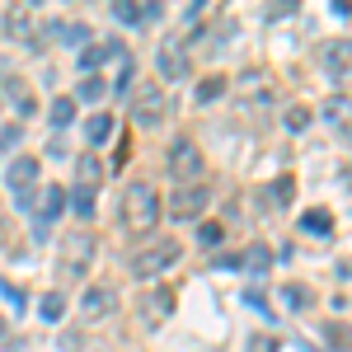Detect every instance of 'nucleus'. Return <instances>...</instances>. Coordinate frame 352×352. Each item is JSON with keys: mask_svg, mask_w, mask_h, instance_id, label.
Instances as JSON below:
<instances>
[{"mask_svg": "<svg viewBox=\"0 0 352 352\" xmlns=\"http://www.w3.org/2000/svg\"><path fill=\"white\" fill-rule=\"evenodd\" d=\"M118 221L127 226V230H155V221H160V192L151 188V184H132V188L122 192V207H118Z\"/></svg>", "mask_w": 352, "mask_h": 352, "instance_id": "nucleus-1", "label": "nucleus"}, {"mask_svg": "<svg viewBox=\"0 0 352 352\" xmlns=\"http://www.w3.org/2000/svg\"><path fill=\"white\" fill-rule=\"evenodd\" d=\"M179 240H169V235H155V240L146 244V249H136L132 254V277L136 282H151V277H160L169 263H179Z\"/></svg>", "mask_w": 352, "mask_h": 352, "instance_id": "nucleus-2", "label": "nucleus"}, {"mask_svg": "<svg viewBox=\"0 0 352 352\" xmlns=\"http://www.w3.org/2000/svg\"><path fill=\"white\" fill-rule=\"evenodd\" d=\"M127 118H132L136 127H160L164 118H169V94H164L155 80H146V85L132 94V109H127Z\"/></svg>", "mask_w": 352, "mask_h": 352, "instance_id": "nucleus-3", "label": "nucleus"}, {"mask_svg": "<svg viewBox=\"0 0 352 352\" xmlns=\"http://www.w3.org/2000/svg\"><path fill=\"white\" fill-rule=\"evenodd\" d=\"M89 258H94V235H89V230H76V235L61 240V263H56V268L66 272V277H85Z\"/></svg>", "mask_w": 352, "mask_h": 352, "instance_id": "nucleus-4", "label": "nucleus"}, {"mask_svg": "<svg viewBox=\"0 0 352 352\" xmlns=\"http://www.w3.org/2000/svg\"><path fill=\"white\" fill-rule=\"evenodd\" d=\"M5 38L10 43H28V47H43V28H38V14L28 5H10L5 10Z\"/></svg>", "mask_w": 352, "mask_h": 352, "instance_id": "nucleus-5", "label": "nucleus"}, {"mask_svg": "<svg viewBox=\"0 0 352 352\" xmlns=\"http://www.w3.org/2000/svg\"><path fill=\"white\" fill-rule=\"evenodd\" d=\"M207 202H212V192L202 188V184H179V192H169V217L192 221V217L207 212Z\"/></svg>", "mask_w": 352, "mask_h": 352, "instance_id": "nucleus-6", "label": "nucleus"}, {"mask_svg": "<svg viewBox=\"0 0 352 352\" xmlns=\"http://www.w3.org/2000/svg\"><path fill=\"white\" fill-rule=\"evenodd\" d=\"M5 188L14 192V197L38 192V155H14V160L5 164Z\"/></svg>", "mask_w": 352, "mask_h": 352, "instance_id": "nucleus-7", "label": "nucleus"}, {"mask_svg": "<svg viewBox=\"0 0 352 352\" xmlns=\"http://www.w3.org/2000/svg\"><path fill=\"white\" fill-rule=\"evenodd\" d=\"M169 174H174L179 184H188V179H197V174H202V151L192 146L188 136H179V141L169 146Z\"/></svg>", "mask_w": 352, "mask_h": 352, "instance_id": "nucleus-8", "label": "nucleus"}, {"mask_svg": "<svg viewBox=\"0 0 352 352\" xmlns=\"http://www.w3.org/2000/svg\"><path fill=\"white\" fill-rule=\"evenodd\" d=\"M38 197H43V207L33 212V240L43 244L47 235H52V226H56V217H61V207H66V188H43Z\"/></svg>", "mask_w": 352, "mask_h": 352, "instance_id": "nucleus-9", "label": "nucleus"}, {"mask_svg": "<svg viewBox=\"0 0 352 352\" xmlns=\"http://www.w3.org/2000/svg\"><path fill=\"white\" fill-rule=\"evenodd\" d=\"M113 305H118V287L113 282H94L80 296V320H109Z\"/></svg>", "mask_w": 352, "mask_h": 352, "instance_id": "nucleus-10", "label": "nucleus"}, {"mask_svg": "<svg viewBox=\"0 0 352 352\" xmlns=\"http://www.w3.org/2000/svg\"><path fill=\"white\" fill-rule=\"evenodd\" d=\"M155 71H160L164 80H188V52H184L179 38H164L160 47H155Z\"/></svg>", "mask_w": 352, "mask_h": 352, "instance_id": "nucleus-11", "label": "nucleus"}, {"mask_svg": "<svg viewBox=\"0 0 352 352\" xmlns=\"http://www.w3.org/2000/svg\"><path fill=\"white\" fill-rule=\"evenodd\" d=\"M169 310H174V292H169V287L146 292V296H141V324H146V329H160L164 320H169Z\"/></svg>", "mask_w": 352, "mask_h": 352, "instance_id": "nucleus-12", "label": "nucleus"}, {"mask_svg": "<svg viewBox=\"0 0 352 352\" xmlns=\"http://www.w3.org/2000/svg\"><path fill=\"white\" fill-rule=\"evenodd\" d=\"M324 71L338 85H352V38H338L324 47Z\"/></svg>", "mask_w": 352, "mask_h": 352, "instance_id": "nucleus-13", "label": "nucleus"}, {"mask_svg": "<svg viewBox=\"0 0 352 352\" xmlns=\"http://www.w3.org/2000/svg\"><path fill=\"white\" fill-rule=\"evenodd\" d=\"M164 10L160 5H146V0H118L113 5V19L118 24H151V19H160Z\"/></svg>", "mask_w": 352, "mask_h": 352, "instance_id": "nucleus-14", "label": "nucleus"}, {"mask_svg": "<svg viewBox=\"0 0 352 352\" xmlns=\"http://www.w3.org/2000/svg\"><path fill=\"white\" fill-rule=\"evenodd\" d=\"M47 33H56L66 47H80V52L89 47V24H85V19H56Z\"/></svg>", "mask_w": 352, "mask_h": 352, "instance_id": "nucleus-15", "label": "nucleus"}, {"mask_svg": "<svg viewBox=\"0 0 352 352\" xmlns=\"http://www.w3.org/2000/svg\"><path fill=\"white\" fill-rule=\"evenodd\" d=\"M104 184V164H99V155H76V188L94 192Z\"/></svg>", "mask_w": 352, "mask_h": 352, "instance_id": "nucleus-16", "label": "nucleus"}, {"mask_svg": "<svg viewBox=\"0 0 352 352\" xmlns=\"http://www.w3.org/2000/svg\"><path fill=\"white\" fill-rule=\"evenodd\" d=\"M113 56H118V61H122V43H89V47H85L80 52V66L85 71H94V66H99V61H113Z\"/></svg>", "mask_w": 352, "mask_h": 352, "instance_id": "nucleus-17", "label": "nucleus"}, {"mask_svg": "<svg viewBox=\"0 0 352 352\" xmlns=\"http://www.w3.org/2000/svg\"><path fill=\"white\" fill-rule=\"evenodd\" d=\"M320 113H324L329 127H348V132H352V99H348V94H343V99H338V94L324 99V109H320Z\"/></svg>", "mask_w": 352, "mask_h": 352, "instance_id": "nucleus-18", "label": "nucleus"}, {"mask_svg": "<svg viewBox=\"0 0 352 352\" xmlns=\"http://www.w3.org/2000/svg\"><path fill=\"white\" fill-rule=\"evenodd\" d=\"M300 230H310V235H329V230H333V212H329V207H310V212H300Z\"/></svg>", "mask_w": 352, "mask_h": 352, "instance_id": "nucleus-19", "label": "nucleus"}, {"mask_svg": "<svg viewBox=\"0 0 352 352\" xmlns=\"http://www.w3.org/2000/svg\"><path fill=\"white\" fill-rule=\"evenodd\" d=\"M47 118H52V127H71V122H76V94H61V99H52Z\"/></svg>", "mask_w": 352, "mask_h": 352, "instance_id": "nucleus-20", "label": "nucleus"}, {"mask_svg": "<svg viewBox=\"0 0 352 352\" xmlns=\"http://www.w3.org/2000/svg\"><path fill=\"white\" fill-rule=\"evenodd\" d=\"M85 136H89V146H104V141L113 136V118L109 113H94V118L85 122Z\"/></svg>", "mask_w": 352, "mask_h": 352, "instance_id": "nucleus-21", "label": "nucleus"}, {"mask_svg": "<svg viewBox=\"0 0 352 352\" xmlns=\"http://www.w3.org/2000/svg\"><path fill=\"white\" fill-rule=\"evenodd\" d=\"M282 300H287V310H305V305L315 300V292H310L305 282H287V287H282Z\"/></svg>", "mask_w": 352, "mask_h": 352, "instance_id": "nucleus-22", "label": "nucleus"}, {"mask_svg": "<svg viewBox=\"0 0 352 352\" xmlns=\"http://www.w3.org/2000/svg\"><path fill=\"white\" fill-rule=\"evenodd\" d=\"M38 315H43L47 324H56V320L66 315V296H61V292H47V296L38 300Z\"/></svg>", "mask_w": 352, "mask_h": 352, "instance_id": "nucleus-23", "label": "nucleus"}, {"mask_svg": "<svg viewBox=\"0 0 352 352\" xmlns=\"http://www.w3.org/2000/svg\"><path fill=\"white\" fill-rule=\"evenodd\" d=\"M268 249H263V244H249V249H244L240 254V268H249V272H268Z\"/></svg>", "mask_w": 352, "mask_h": 352, "instance_id": "nucleus-24", "label": "nucleus"}, {"mask_svg": "<svg viewBox=\"0 0 352 352\" xmlns=\"http://www.w3.org/2000/svg\"><path fill=\"white\" fill-rule=\"evenodd\" d=\"M221 94H226V76H207V80L197 85V104H212Z\"/></svg>", "mask_w": 352, "mask_h": 352, "instance_id": "nucleus-25", "label": "nucleus"}, {"mask_svg": "<svg viewBox=\"0 0 352 352\" xmlns=\"http://www.w3.org/2000/svg\"><path fill=\"white\" fill-rule=\"evenodd\" d=\"M197 240L207 244V249H217V244L226 240V226H221V221H202V226H197Z\"/></svg>", "mask_w": 352, "mask_h": 352, "instance_id": "nucleus-26", "label": "nucleus"}, {"mask_svg": "<svg viewBox=\"0 0 352 352\" xmlns=\"http://www.w3.org/2000/svg\"><path fill=\"white\" fill-rule=\"evenodd\" d=\"M104 94H109V85L99 80V76H89V80H80V89H76V99H89V104H94V99H104Z\"/></svg>", "mask_w": 352, "mask_h": 352, "instance_id": "nucleus-27", "label": "nucleus"}, {"mask_svg": "<svg viewBox=\"0 0 352 352\" xmlns=\"http://www.w3.org/2000/svg\"><path fill=\"white\" fill-rule=\"evenodd\" d=\"M71 212H76V217H94V192H85V188H76L71 192Z\"/></svg>", "mask_w": 352, "mask_h": 352, "instance_id": "nucleus-28", "label": "nucleus"}, {"mask_svg": "<svg viewBox=\"0 0 352 352\" xmlns=\"http://www.w3.org/2000/svg\"><path fill=\"white\" fill-rule=\"evenodd\" d=\"M19 136H24V127H19V122H5V127H0V151L19 146Z\"/></svg>", "mask_w": 352, "mask_h": 352, "instance_id": "nucleus-29", "label": "nucleus"}, {"mask_svg": "<svg viewBox=\"0 0 352 352\" xmlns=\"http://www.w3.org/2000/svg\"><path fill=\"white\" fill-rule=\"evenodd\" d=\"M56 343H61V352H89V348H85L89 338H80V333H71V329H66V333H61Z\"/></svg>", "mask_w": 352, "mask_h": 352, "instance_id": "nucleus-30", "label": "nucleus"}, {"mask_svg": "<svg viewBox=\"0 0 352 352\" xmlns=\"http://www.w3.org/2000/svg\"><path fill=\"white\" fill-rule=\"evenodd\" d=\"M305 122H310V109H305V104H296V109H287V127H292V132H300Z\"/></svg>", "mask_w": 352, "mask_h": 352, "instance_id": "nucleus-31", "label": "nucleus"}, {"mask_svg": "<svg viewBox=\"0 0 352 352\" xmlns=\"http://www.w3.org/2000/svg\"><path fill=\"white\" fill-rule=\"evenodd\" d=\"M272 202L282 207V202H292V174H282L277 184H272Z\"/></svg>", "mask_w": 352, "mask_h": 352, "instance_id": "nucleus-32", "label": "nucleus"}, {"mask_svg": "<svg viewBox=\"0 0 352 352\" xmlns=\"http://www.w3.org/2000/svg\"><path fill=\"white\" fill-rule=\"evenodd\" d=\"M113 89H118V94H127V89H132V61H122V76L113 80Z\"/></svg>", "mask_w": 352, "mask_h": 352, "instance_id": "nucleus-33", "label": "nucleus"}, {"mask_svg": "<svg viewBox=\"0 0 352 352\" xmlns=\"http://www.w3.org/2000/svg\"><path fill=\"white\" fill-rule=\"evenodd\" d=\"M249 352H277V338H249Z\"/></svg>", "mask_w": 352, "mask_h": 352, "instance_id": "nucleus-34", "label": "nucleus"}, {"mask_svg": "<svg viewBox=\"0 0 352 352\" xmlns=\"http://www.w3.org/2000/svg\"><path fill=\"white\" fill-rule=\"evenodd\" d=\"M0 292H5V296L14 300V305H19V310H24V292H19V287H14V282H0Z\"/></svg>", "mask_w": 352, "mask_h": 352, "instance_id": "nucleus-35", "label": "nucleus"}, {"mask_svg": "<svg viewBox=\"0 0 352 352\" xmlns=\"http://www.w3.org/2000/svg\"><path fill=\"white\" fill-rule=\"evenodd\" d=\"M0 338H5V320H0Z\"/></svg>", "mask_w": 352, "mask_h": 352, "instance_id": "nucleus-36", "label": "nucleus"}]
</instances>
